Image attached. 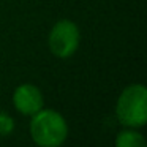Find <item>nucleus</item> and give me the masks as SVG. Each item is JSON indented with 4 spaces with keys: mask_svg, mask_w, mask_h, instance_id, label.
I'll return each instance as SVG.
<instances>
[{
    "mask_svg": "<svg viewBox=\"0 0 147 147\" xmlns=\"http://www.w3.org/2000/svg\"><path fill=\"white\" fill-rule=\"evenodd\" d=\"M14 130V120L11 115L0 112V138H7Z\"/></svg>",
    "mask_w": 147,
    "mask_h": 147,
    "instance_id": "6",
    "label": "nucleus"
},
{
    "mask_svg": "<svg viewBox=\"0 0 147 147\" xmlns=\"http://www.w3.org/2000/svg\"><path fill=\"white\" fill-rule=\"evenodd\" d=\"M30 136L40 147H59L68 138V123L54 109H40L30 120Z\"/></svg>",
    "mask_w": 147,
    "mask_h": 147,
    "instance_id": "1",
    "label": "nucleus"
},
{
    "mask_svg": "<svg viewBox=\"0 0 147 147\" xmlns=\"http://www.w3.org/2000/svg\"><path fill=\"white\" fill-rule=\"evenodd\" d=\"M115 115L127 128H141L147 122V89L131 84L120 93L115 103Z\"/></svg>",
    "mask_w": 147,
    "mask_h": 147,
    "instance_id": "2",
    "label": "nucleus"
},
{
    "mask_svg": "<svg viewBox=\"0 0 147 147\" xmlns=\"http://www.w3.org/2000/svg\"><path fill=\"white\" fill-rule=\"evenodd\" d=\"M115 146L117 147H144L146 139L144 136L136 131V128H127L120 131L115 138Z\"/></svg>",
    "mask_w": 147,
    "mask_h": 147,
    "instance_id": "5",
    "label": "nucleus"
},
{
    "mask_svg": "<svg viewBox=\"0 0 147 147\" xmlns=\"http://www.w3.org/2000/svg\"><path fill=\"white\" fill-rule=\"evenodd\" d=\"M13 105L16 111L24 115H33L45 108V98L41 90L33 84H21L14 89Z\"/></svg>",
    "mask_w": 147,
    "mask_h": 147,
    "instance_id": "4",
    "label": "nucleus"
},
{
    "mask_svg": "<svg viewBox=\"0 0 147 147\" xmlns=\"http://www.w3.org/2000/svg\"><path fill=\"white\" fill-rule=\"evenodd\" d=\"M81 33L78 26L70 19H62L54 24L48 36L51 52L59 59H68L78 51Z\"/></svg>",
    "mask_w": 147,
    "mask_h": 147,
    "instance_id": "3",
    "label": "nucleus"
}]
</instances>
